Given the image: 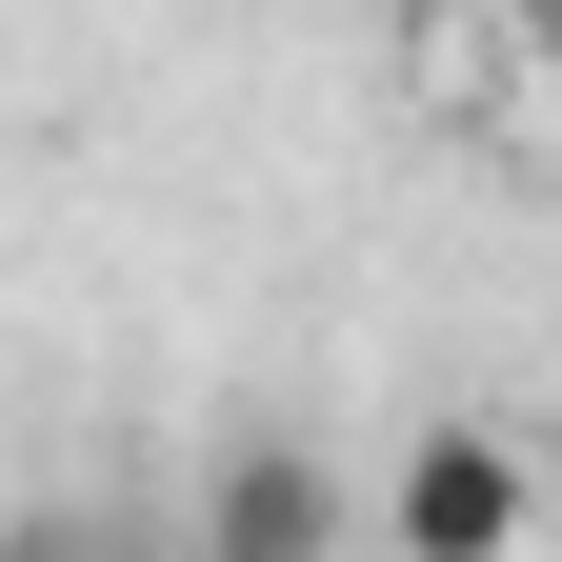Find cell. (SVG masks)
<instances>
[{
  "instance_id": "3",
  "label": "cell",
  "mask_w": 562,
  "mask_h": 562,
  "mask_svg": "<svg viewBox=\"0 0 562 562\" xmlns=\"http://www.w3.org/2000/svg\"><path fill=\"white\" fill-rule=\"evenodd\" d=\"M0 562H121L101 522H60V503H21V522H0Z\"/></svg>"
},
{
  "instance_id": "2",
  "label": "cell",
  "mask_w": 562,
  "mask_h": 562,
  "mask_svg": "<svg viewBox=\"0 0 562 562\" xmlns=\"http://www.w3.org/2000/svg\"><path fill=\"white\" fill-rule=\"evenodd\" d=\"M542 542V462L503 422H422L402 442V562H522Z\"/></svg>"
},
{
  "instance_id": "1",
  "label": "cell",
  "mask_w": 562,
  "mask_h": 562,
  "mask_svg": "<svg viewBox=\"0 0 562 562\" xmlns=\"http://www.w3.org/2000/svg\"><path fill=\"white\" fill-rule=\"evenodd\" d=\"M341 542H362V503H341V462L302 422H241L201 462V562H341Z\"/></svg>"
}]
</instances>
